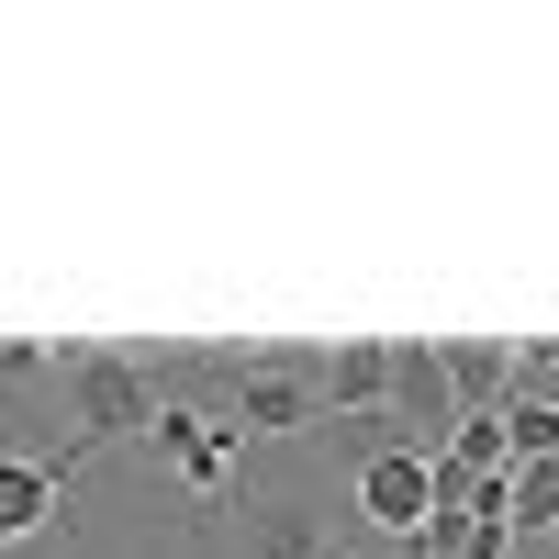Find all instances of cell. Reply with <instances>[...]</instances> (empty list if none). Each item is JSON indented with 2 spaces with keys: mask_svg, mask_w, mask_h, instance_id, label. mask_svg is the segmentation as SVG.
I'll return each instance as SVG.
<instances>
[{
  "mask_svg": "<svg viewBox=\"0 0 559 559\" xmlns=\"http://www.w3.org/2000/svg\"><path fill=\"white\" fill-rule=\"evenodd\" d=\"M45 381H68V414H79V448H102V437H146L157 426V369H134L123 347H57V369Z\"/></svg>",
  "mask_w": 559,
  "mask_h": 559,
  "instance_id": "cell-1",
  "label": "cell"
},
{
  "mask_svg": "<svg viewBox=\"0 0 559 559\" xmlns=\"http://www.w3.org/2000/svg\"><path fill=\"white\" fill-rule=\"evenodd\" d=\"M324 426V403H313V358L302 347H269V358H236L224 369V437L258 448V437H302Z\"/></svg>",
  "mask_w": 559,
  "mask_h": 559,
  "instance_id": "cell-2",
  "label": "cell"
},
{
  "mask_svg": "<svg viewBox=\"0 0 559 559\" xmlns=\"http://www.w3.org/2000/svg\"><path fill=\"white\" fill-rule=\"evenodd\" d=\"M381 414H392V426H414V437H403L414 459H437V448H448L459 403H448V369H437L426 336H392V392H381Z\"/></svg>",
  "mask_w": 559,
  "mask_h": 559,
  "instance_id": "cell-3",
  "label": "cell"
},
{
  "mask_svg": "<svg viewBox=\"0 0 559 559\" xmlns=\"http://www.w3.org/2000/svg\"><path fill=\"white\" fill-rule=\"evenodd\" d=\"M68 471L79 459H12L0 448V548H23V537H45L68 515Z\"/></svg>",
  "mask_w": 559,
  "mask_h": 559,
  "instance_id": "cell-4",
  "label": "cell"
},
{
  "mask_svg": "<svg viewBox=\"0 0 559 559\" xmlns=\"http://www.w3.org/2000/svg\"><path fill=\"white\" fill-rule=\"evenodd\" d=\"M358 515L381 537H426V459L414 448H369L358 459Z\"/></svg>",
  "mask_w": 559,
  "mask_h": 559,
  "instance_id": "cell-5",
  "label": "cell"
},
{
  "mask_svg": "<svg viewBox=\"0 0 559 559\" xmlns=\"http://www.w3.org/2000/svg\"><path fill=\"white\" fill-rule=\"evenodd\" d=\"M168 459H179V481L191 492H224L236 481V437H224V414H191V403H157V426H146Z\"/></svg>",
  "mask_w": 559,
  "mask_h": 559,
  "instance_id": "cell-6",
  "label": "cell"
},
{
  "mask_svg": "<svg viewBox=\"0 0 559 559\" xmlns=\"http://www.w3.org/2000/svg\"><path fill=\"white\" fill-rule=\"evenodd\" d=\"M392 392V336H347L336 358H313V403H336V414H381Z\"/></svg>",
  "mask_w": 559,
  "mask_h": 559,
  "instance_id": "cell-7",
  "label": "cell"
},
{
  "mask_svg": "<svg viewBox=\"0 0 559 559\" xmlns=\"http://www.w3.org/2000/svg\"><path fill=\"white\" fill-rule=\"evenodd\" d=\"M437 369H448V403L459 414H503V392H515V347H492V336H448Z\"/></svg>",
  "mask_w": 559,
  "mask_h": 559,
  "instance_id": "cell-8",
  "label": "cell"
},
{
  "mask_svg": "<svg viewBox=\"0 0 559 559\" xmlns=\"http://www.w3.org/2000/svg\"><path fill=\"white\" fill-rule=\"evenodd\" d=\"M247 559H324V526L302 503H247Z\"/></svg>",
  "mask_w": 559,
  "mask_h": 559,
  "instance_id": "cell-9",
  "label": "cell"
},
{
  "mask_svg": "<svg viewBox=\"0 0 559 559\" xmlns=\"http://www.w3.org/2000/svg\"><path fill=\"white\" fill-rule=\"evenodd\" d=\"M503 526H548L559 537V459H515V471H503Z\"/></svg>",
  "mask_w": 559,
  "mask_h": 559,
  "instance_id": "cell-10",
  "label": "cell"
},
{
  "mask_svg": "<svg viewBox=\"0 0 559 559\" xmlns=\"http://www.w3.org/2000/svg\"><path fill=\"white\" fill-rule=\"evenodd\" d=\"M492 426H503V448H515V459H559V392H526V381H515Z\"/></svg>",
  "mask_w": 559,
  "mask_h": 559,
  "instance_id": "cell-11",
  "label": "cell"
},
{
  "mask_svg": "<svg viewBox=\"0 0 559 559\" xmlns=\"http://www.w3.org/2000/svg\"><path fill=\"white\" fill-rule=\"evenodd\" d=\"M414 548H426V559H515V526H503V515H437Z\"/></svg>",
  "mask_w": 559,
  "mask_h": 559,
  "instance_id": "cell-12",
  "label": "cell"
},
{
  "mask_svg": "<svg viewBox=\"0 0 559 559\" xmlns=\"http://www.w3.org/2000/svg\"><path fill=\"white\" fill-rule=\"evenodd\" d=\"M437 459H459V471H481V481H492V471H515V448H503V426H492V414H459Z\"/></svg>",
  "mask_w": 559,
  "mask_h": 559,
  "instance_id": "cell-13",
  "label": "cell"
},
{
  "mask_svg": "<svg viewBox=\"0 0 559 559\" xmlns=\"http://www.w3.org/2000/svg\"><path fill=\"white\" fill-rule=\"evenodd\" d=\"M45 369H57V347H23V336H12V347H0V392H23V381H45Z\"/></svg>",
  "mask_w": 559,
  "mask_h": 559,
  "instance_id": "cell-14",
  "label": "cell"
},
{
  "mask_svg": "<svg viewBox=\"0 0 559 559\" xmlns=\"http://www.w3.org/2000/svg\"><path fill=\"white\" fill-rule=\"evenodd\" d=\"M515 381H559V336H548V347H526V358H515Z\"/></svg>",
  "mask_w": 559,
  "mask_h": 559,
  "instance_id": "cell-15",
  "label": "cell"
}]
</instances>
